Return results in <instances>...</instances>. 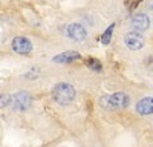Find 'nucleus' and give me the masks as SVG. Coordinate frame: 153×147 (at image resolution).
Masks as SVG:
<instances>
[{"label": "nucleus", "mask_w": 153, "mask_h": 147, "mask_svg": "<svg viewBox=\"0 0 153 147\" xmlns=\"http://www.w3.org/2000/svg\"><path fill=\"white\" fill-rule=\"evenodd\" d=\"M52 98L58 104H69L75 98V89L68 83H58L52 89Z\"/></svg>", "instance_id": "f257e3e1"}, {"label": "nucleus", "mask_w": 153, "mask_h": 147, "mask_svg": "<svg viewBox=\"0 0 153 147\" xmlns=\"http://www.w3.org/2000/svg\"><path fill=\"white\" fill-rule=\"evenodd\" d=\"M130 98L127 94L117 92L112 95H106L101 98V106H104L106 109H124L129 106Z\"/></svg>", "instance_id": "f03ea898"}, {"label": "nucleus", "mask_w": 153, "mask_h": 147, "mask_svg": "<svg viewBox=\"0 0 153 147\" xmlns=\"http://www.w3.org/2000/svg\"><path fill=\"white\" fill-rule=\"evenodd\" d=\"M31 95L26 92H19L12 97V106L19 110H26L31 106Z\"/></svg>", "instance_id": "7ed1b4c3"}, {"label": "nucleus", "mask_w": 153, "mask_h": 147, "mask_svg": "<svg viewBox=\"0 0 153 147\" xmlns=\"http://www.w3.org/2000/svg\"><path fill=\"white\" fill-rule=\"evenodd\" d=\"M12 49L17 52V54H29L32 51V45L28 39H25V37H16L14 40H12Z\"/></svg>", "instance_id": "20e7f679"}, {"label": "nucleus", "mask_w": 153, "mask_h": 147, "mask_svg": "<svg viewBox=\"0 0 153 147\" xmlns=\"http://www.w3.org/2000/svg\"><path fill=\"white\" fill-rule=\"evenodd\" d=\"M124 42H126V45L129 46L130 49H133V51H138V49H141L144 46V39L138 32H129V34H126Z\"/></svg>", "instance_id": "39448f33"}, {"label": "nucleus", "mask_w": 153, "mask_h": 147, "mask_svg": "<svg viewBox=\"0 0 153 147\" xmlns=\"http://www.w3.org/2000/svg\"><path fill=\"white\" fill-rule=\"evenodd\" d=\"M66 34L71 37L72 40H76V42H81L86 39V29L78 23H72L66 28Z\"/></svg>", "instance_id": "423d86ee"}, {"label": "nucleus", "mask_w": 153, "mask_h": 147, "mask_svg": "<svg viewBox=\"0 0 153 147\" xmlns=\"http://www.w3.org/2000/svg\"><path fill=\"white\" fill-rule=\"evenodd\" d=\"M132 24L138 31H146L149 28V24H150V20L146 14H135L132 17Z\"/></svg>", "instance_id": "0eeeda50"}, {"label": "nucleus", "mask_w": 153, "mask_h": 147, "mask_svg": "<svg viewBox=\"0 0 153 147\" xmlns=\"http://www.w3.org/2000/svg\"><path fill=\"white\" fill-rule=\"evenodd\" d=\"M136 110H138V114H141V115L153 114V98H150V97L143 98V100L136 104Z\"/></svg>", "instance_id": "6e6552de"}, {"label": "nucleus", "mask_w": 153, "mask_h": 147, "mask_svg": "<svg viewBox=\"0 0 153 147\" xmlns=\"http://www.w3.org/2000/svg\"><path fill=\"white\" fill-rule=\"evenodd\" d=\"M80 58V54L78 52H74V51H69V52H65V54H60L54 58V61L57 63H72V61L78 60Z\"/></svg>", "instance_id": "1a4fd4ad"}, {"label": "nucleus", "mask_w": 153, "mask_h": 147, "mask_svg": "<svg viewBox=\"0 0 153 147\" xmlns=\"http://www.w3.org/2000/svg\"><path fill=\"white\" fill-rule=\"evenodd\" d=\"M84 63H86V66H87L89 69H92V71H95V72H101V71H103V65H101V61H98V60L94 58V57L86 58Z\"/></svg>", "instance_id": "9d476101"}, {"label": "nucleus", "mask_w": 153, "mask_h": 147, "mask_svg": "<svg viewBox=\"0 0 153 147\" xmlns=\"http://www.w3.org/2000/svg\"><path fill=\"white\" fill-rule=\"evenodd\" d=\"M12 104V97L8 95V94H2L0 95V109H3V107H8Z\"/></svg>", "instance_id": "9b49d317"}, {"label": "nucleus", "mask_w": 153, "mask_h": 147, "mask_svg": "<svg viewBox=\"0 0 153 147\" xmlns=\"http://www.w3.org/2000/svg\"><path fill=\"white\" fill-rule=\"evenodd\" d=\"M112 31H113V24H112V26H109L107 31L103 34V37H101V43H103V45H109L110 37H112Z\"/></svg>", "instance_id": "f8f14e48"}]
</instances>
